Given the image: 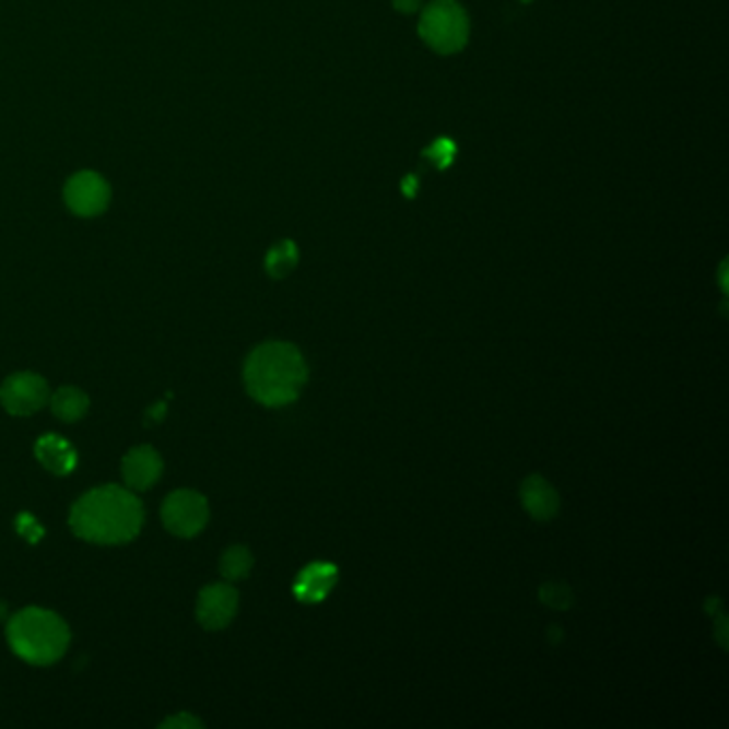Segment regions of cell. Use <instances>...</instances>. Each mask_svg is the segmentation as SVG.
<instances>
[{"label": "cell", "mask_w": 729, "mask_h": 729, "mask_svg": "<svg viewBox=\"0 0 729 729\" xmlns=\"http://www.w3.org/2000/svg\"><path fill=\"white\" fill-rule=\"evenodd\" d=\"M339 583V567L332 563L306 565L293 584V595L302 603H321Z\"/></svg>", "instance_id": "obj_10"}, {"label": "cell", "mask_w": 729, "mask_h": 729, "mask_svg": "<svg viewBox=\"0 0 729 729\" xmlns=\"http://www.w3.org/2000/svg\"><path fill=\"white\" fill-rule=\"evenodd\" d=\"M163 473V460L150 445L131 449L122 460V478L131 490H148L158 482Z\"/></svg>", "instance_id": "obj_9"}, {"label": "cell", "mask_w": 729, "mask_h": 729, "mask_svg": "<svg viewBox=\"0 0 729 729\" xmlns=\"http://www.w3.org/2000/svg\"><path fill=\"white\" fill-rule=\"evenodd\" d=\"M109 185L97 172H80L69 178L64 187V201L78 216H97L109 203Z\"/></svg>", "instance_id": "obj_8"}, {"label": "cell", "mask_w": 729, "mask_h": 729, "mask_svg": "<svg viewBox=\"0 0 729 729\" xmlns=\"http://www.w3.org/2000/svg\"><path fill=\"white\" fill-rule=\"evenodd\" d=\"M69 522L80 539L103 545L127 543L142 531L144 505L127 487H95L73 505Z\"/></svg>", "instance_id": "obj_1"}, {"label": "cell", "mask_w": 729, "mask_h": 729, "mask_svg": "<svg viewBox=\"0 0 729 729\" xmlns=\"http://www.w3.org/2000/svg\"><path fill=\"white\" fill-rule=\"evenodd\" d=\"M17 533L26 537L31 543H37L44 537V529L39 527V522L31 514H22L17 518Z\"/></svg>", "instance_id": "obj_18"}, {"label": "cell", "mask_w": 729, "mask_h": 729, "mask_svg": "<svg viewBox=\"0 0 729 729\" xmlns=\"http://www.w3.org/2000/svg\"><path fill=\"white\" fill-rule=\"evenodd\" d=\"M165 409H167L165 402H158V404L150 407V411H148V424H158L163 420V415H165Z\"/></svg>", "instance_id": "obj_20"}, {"label": "cell", "mask_w": 729, "mask_h": 729, "mask_svg": "<svg viewBox=\"0 0 729 729\" xmlns=\"http://www.w3.org/2000/svg\"><path fill=\"white\" fill-rule=\"evenodd\" d=\"M51 402V411L58 420L62 422H78L82 420L86 413H89V407H91V400L89 396L82 391L80 388H64L54 391V396L49 398Z\"/></svg>", "instance_id": "obj_13"}, {"label": "cell", "mask_w": 729, "mask_h": 729, "mask_svg": "<svg viewBox=\"0 0 729 729\" xmlns=\"http://www.w3.org/2000/svg\"><path fill=\"white\" fill-rule=\"evenodd\" d=\"M539 599L552 610H567L574 603L572 588L565 583H548L539 588Z\"/></svg>", "instance_id": "obj_16"}, {"label": "cell", "mask_w": 729, "mask_h": 729, "mask_svg": "<svg viewBox=\"0 0 729 729\" xmlns=\"http://www.w3.org/2000/svg\"><path fill=\"white\" fill-rule=\"evenodd\" d=\"M393 9L400 13H413L420 9V0H391Z\"/></svg>", "instance_id": "obj_21"}, {"label": "cell", "mask_w": 729, "mask_h": 729, "mask_svg": "<svg viewBox=\"0 0 729 729\" xmlns=\"http://www.w3.org/2000/svg\"><path fill=\"white\" fill-rule=\"evenodd\" d=\"M163 525L169 533L193 537L208 525V501L195 490H176L163 503Z\"/></svg>", "instance_id": "obj_5"}, {"label": "cell", "mask_w": 729, "mask_h": 729, "mask_svg": "<svg viewBox=\"0 0 729 729\" xmlns=\"http://www.w3.org/2000/svg\"><path fill=\"white\" fill-rule=\"evenodd\" d=\"M522 2H531V0H522Z\"/></svg>", "instance_id": "obj_23"}, {"label": "cell", "mask_w": 729, "mask_h": 729, "mask_svg": "<svg viewBox=\"0 0 729 729\" xmlns=\"http://www.w3.org/2000/svg\"><path fill=\"white\" fill-rule=\"evenodd\" d=\"M252 569V554L244 545H232L221 558V574L225 580H244Z\"/></svg>", "instance_id": "obj_15"}, {"label": "cell", "mask_w": 729, "mask_h": 729, "mask_svg": "<svg viewBox=\"0 0 729 729\" xmlns=\"http://www.w3.org/2000/svg\"><path fill=\"white\" fill-rule=\"evenodd\" d=\"M35 454L39 462L56 475H67L78 465V454L69 440L58 435H46L35 445Z\"/></svg>", "instance_id": "obj_12"}, {"label": "cell", "mask_w": 729, "mask_h": 729, "mask_svg": "<svg viewBox=\"0 0 729 729\" xmlns=\"http://www.w3.org/2000/svg\"><path fill=\"white\" fill-rule=\"evenodd\" d=\"M7 639L26 663L51 666L67 652L71 633L58 614L44 608H26L9 621Z\"/></svg>", "instance_id": "obj_3"}, {"label": "cell", "mask_w": 729, "mask_h": 729, "mask_svg": "<svg viewBox=\"0 0 729 729\" xmlns=\"http://www.w3.org/2000/svg\"><path fill=\"white\" fill-rule=\"evenodd\" d=\"M456 152H458V148H456V144H454L449 138H438L433 146L428 148V150H424V156H426L428 161H433L438 169H445V167L451 165Z\"/></svg>", "instance_id": "obj_17"}, {"label": "cell", "mask_w": 729, "mask_h": 729, "mask_svg": "<svg viewBox=\"0 0 729 729\" xmlns=\"http://www.w3.org/2000/svg\"><path fill=\"white\" fill-rule=\"evenodd\" d=\"M161 728L163 729H191V728H201V721L199 719H195L193 715H189V713H178L176 717H172V719H167V721H163L161 724Z\"/></svg>", "instance_id": "obj_19"}, {"label": "cell", "mask_w": 729, "mask_h": 729, "mask_svg": "<svg viewBox=\"0 0 729 729\" xmlns=\"http://www.w3.org/2000/svg\"><path fill=\"white\" fill-rule=\"evenodd\" d=\"M520 498H522L525 509L536 520H539V522L552 520L558 514V509H561V496H558V492L554 490V486L548 480H543L541 475H529L522 482Z\"/></svg>", "instance_id": "obj_11"}, {"label": "cell", "mask_w": 729, "mask_h": 729, "mask_svg": "<svg viewBox=\"0 0 729 729\" xmlns=\"http://www.w3.org/2000/svg\"><path fill=\"white\" fill-rule=\"evenodd\" d=\"M49 400V388L44 377L35 373L11 375L0 386V402L11 415H33Z\"/></svg>", "instance_id": "obj_6"}, {"label": "cell", "mask_w": 729, "mask_h": 729, "mask_svg": "<svg viewBox=\"0 0 729 729\" xmlns=\"http://www.w3.org/2000/svg\"><path fill=\"white\" fill-rule=\"evenodd\" d=\"M238 612V590L230 584H212L199 592L197 619L203 630H225Z\"/></svg>", "instance_id": "obj_7"}, {"label": "cell", "mask_w": 729, "mask_h": 729, "mask_svg": "<svg viewBox=\"0 0 729 729\" xmlns=\"http://www.w3.org/2000/svg\"><path fill=\"white\" fill-rule=\"evenodd\" d=\"M308 381V366L290 342L259 344L244 364L248 393L266 407L292 404Z\"/></svg>", "instance_id": "obj_2"}, {"label": "cell", "mask_w": 729, "mask_h": 729, "mask_svg": "<svg viewBox=\"0 0 729 729\" xmlns=\"http://www.w3.org/2000/svg\"><path fill=\"white\" fill-rule=\"evenodd\" d=\"M418 33L437 54H456L469 42L467 11L456 0H433L422 11Z\"/></svg>", "instance_id": "obj_4"}, {"label": "cell", "mask_w": 729, "mask_h": 729, "mask_svg": "<svg viewBox=\"0 0 729 729\" xmlns=\"http://www.w3.org/2000/svg\"><path fill=\"white\" fill-rule=\"evenodd\" d=\"M415 187H418V183H415V178H413V176H411V178H407V180L402 183V189L407 191V195H413Z\"/></svg>", "instance_id": "obj_22"}, {"label": "cell", "mask_w": 729, "mask_h": 729, "mask_svg": "<svg viewBox=\"0 0 729 729\" xmlns=\"http://www.w3.org/2000/svg\"><path fill=\"white\" fill-rule=\"evenodd\" d=\"M297 266V246L292 240L274 244L266 255V270L272 279H285Z\"/></svg>", "instance_id": "obj_14"}]
</instances>
